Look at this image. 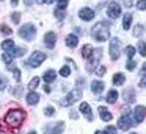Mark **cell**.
Returning <instances> with one entry per match:
<instances>
[{
	"label": "cell",
	"mask_w": 146,
	"mask_h": 134,
	"mask_svg": "<svg viewBox=\"0 0 146 134\" xmlns=\"http://www.w3.org/2000/svg\"><path fill=\"white\" fill-rule=\"evenodd\" d=\"M110 25H108V22H99V24H96L94 27H93L91 30V34L93 37H94L98 42H104V41L108 39V36H110Z\"/></svg>",
	"instance_id": "cell-1"
},
{
	"label": "cell",
	"mask_w": 146,
	"mask_h": 134,
	"mask_svg": "<svg viewBox=\"0 0 146 134\" xmlns=\"http://www.w3.org/2000/svg\"><path fill=\"white\" fill-rule=\"evenodd\" d=\"M24 118H25V112L22 109H11L8 111V114L5 115V122L10 125L11 128H19L22 125Z\"/></svg>",
	"instance_id": "cell-2"
},
{
	"label": "cell",
	"mask_w": 146,
	"mask_h": 134,
	"mask_svg": "<svg viewBox=\"0 0 146 134\" xmlns=\"http://www.w3.org/2000/svg\"><path fill=\"white\" fill-rule=\"evenodd\" d=\"M35 34H36V28L33 24H27L24 27H21V30H19V36L25 41H32L35 37Z\"/></svg>",
	"instance_id": "cell-3"
},
{
	"label": "cell",
	"mask_w": 146,
	"mask_h": 134,
	"mask_svg": "<svg viewBox=\"0 0 146 134\" xmlns=\"http://www.w3.org/2000/svg\"><path fill=\"white\" fill-rule=\"evenodd\" d=\"M44 61H46V55H44V53H42V52H35L32 56H30L29 61L25 62V65L35 69V67H39Z\"/></svg>",
	"instance_id": "cell-4"
},
{
	"label": "cell",
	"mask_w": 146,
	"mask_h": 134,
	"mask_svg": "<svg viewBox=\"0 0 146 134\" xmlns=\"http://www.w3.org/2000/svg\"><path fill=\"white\" fill-rule=\"evenodd\" d=\"M101 55H102V48H96L91 52V55L88 58V64H86V70L88 72H91L94 67H98V61L101 59Z\"/></svg>",
	"instance_id": "cell-5"
},
{
	"label": "cell",
	"mask_w": 146,
	"mask_h": 134,
	"mask_svg": "<svg viewBox=\"0 0 146 134\" xmlns=\"http://www.w3.org/2000/svg\"><path fill=\"white\" fill-rule=\"evenodd\" d=\"M80 98H82V92H80L79 89H76V90L69 92L66 97H64L63 101H61V106H71V105H74V103H76L77 100H80Z\"/></svg>",
	"instance_id": "cell-6"
},
{
	"label": "cell",
	"mask_w": 146,
	"mask_h": 134,
	"mask_svg": "<svg viewBox=\"0 0 146 134\" xmlns=\"http://www.w3.org/2000/svg\"><path fill=\"white\" fill-rule=\"evenodd\" d=\"M121 52H119V41L118 39H111L110 41V56L113 61H116L119 58Z\"/></svg>",
	"instance_id": "cell-7"
},
{
	"label": "cell",
	"mask_w": 146,
	"mask_h": 134,
	"mask_svg": "<svg viewBox=\"0 0 146 134\" xmlns=\"http://www.w3.org/2000/svg\"><path fill=\"white\" fill-rule=\"evenodd\" d=\"M126 111V114L123 115V117H119V120H118V126L121 128V129H129L130 126H132V120H130V117H127V114H129V109H124Z\"/></svg>",
	"instance_id": "cell-8"
},
{
	"label": "cell",
	"mask_w": 146,
	"mask_h": 134,
	"mask_svg": "<svg viewBox=\"0 0 146 134\" xmlns=\"http://www.w3.org/2000/svg\"><path fill=\"white\" fill-rule=\"evenodd\" d=\"M107 14H108V17L110 19H116L118 16L121 14V8H119V5H116V3H110L108 5V8H107Z\"/></svg>",
	"instance_id": "cell-9"
},
{
	"label": "cell",
	"mask_w": 146,
	"mask_h": 134,
	"mask_svg": "<svg viewBox=\"0 0 146 134\" xmlns=\"http://www.w3.org/2000/svg\"><path fill=\"white\" fill-rule=\"evenodd\" d=\"M145 117H146V108L145 106H137L135 111H133V118H135V122L141 123V122L145 120Z\"/></svg>",
	"instance_id": "cell-10"
},
{
	"label": "cell",
	"mask_w": 146,
	"mask_h": 134,
	"mask_svg": "<svg viewBox=\"0 0 146 134\" xmlns=\"http://www.w3.org/2000/svg\"><path fill=\"white\" fill-rule=\"evenodd\" d=\"M79 17L82 19V20H93V17H94V11L93 9H90V8H82L79 11Z\"/></svg>",
	"instance_id": "cell-11"
},
{
	"label": "cell",
	"mask_w": 146,
	"mask_h": 134,
	"mask_svg": "<svg viewBox=\"0 0 146 134\" xmlns=\"http://www.w3.org/2000/svg\"><path fill=\"white\" fill-rule=\"evenodd\" d=\"M55 41H57L55 33H52V31L46 33V36H44V44H46V47H49V48H54V47H55Z\"/></svg>",
	"instance_id": "cell-12"
},
{
	"label": "cell",
	"mask_w": 146,
	"mask_h": 134,
	"mask_svg": "<svg viewBox=\"0 0 146 134\" xmlns=\"http://www.w3.org/2000/svg\"><path fill=\"white\" fill-rule=\"evenodd\" d=\"M63 129H64V123L63 122H58V123H55L50 129L47 128V129H46V134H61Z\"/></svg>",
	"instance_id": "cell-13"
},
{
	"label": "cell",
	"mask_w": 146,
	"mask_h": 134,
	"mask_svg": "<svg viewBox=\"0 0 146 134\" xmlns=\"http://www.w3.org/2000/svg\"><path fill=\"white\" fill-rule=\"evenodd\" d=\"M99 115L104 122H110L111 120V114L108 112V109L105 106H99Z\"/></svg>",
	"instance_id": "cell-14"
},
{
	"label": "cell",
	"mask_w": 146,
	"mask_h": 134,
	"mask_svg": "<svg viewBox=\"0 0 146 134\" xmlns=\"http://www.w3.org/2000/svg\"><path fill=\"white\" fill-rule=\"evenodd\" d=\"M77 44H79V37H77L76 34H69V36L66 37V45L69 47V48L77 47Z\"/></svg>",
	"instance_id": "cell-15"
},
{
	"label": "cell",
	"mask_w": 146,
	"mask_h": 134,
	"mask_svg": "<svg viewBox=\"0 0 146 134\" xmlns=\"http://www.w3.org/2000/svg\"><path fill=\"white\" fill-rule=\"evenodd\" d=\"M91 90L94 93H101L102 90H104V83H102V81H99V80L93 81V83H91Z\"/></svg>",
	"instance_id": "cell-16"
},
{
	"label": "cell",
	"mask_w": 146,
	"mask_h": 134,
	"mask_svg": "<svg viewBox=\"0 0 146 134\" xmlns=\"http://www.w3.org/2000/svg\"><path fill=\"white\" fill-rule=\"evenodd\" d=\"M80 111H82L83 114L86 115V118H88V120H93L91 108H90V105H88V103H82V105H80Z\"/></svg>",
	"instance_id": "cell-17"
},
{
	"label": "cell",
	"mask_w": 146,
	"mask_h": 134,
	"mask_svg": "<svg viewBox=\"0 0 146 134\" xmlns=\"http://www.w3.org/2000/svg\"><path fill=\"white\" fill-rule=\"evenodd\" d=\"M44 81L46 83H52V81H55V78H57V73H55V70H46V73H44Z\"/></svg>",
	"instance_id": "cell-18"
},
{
	"label": "cell",
	"mask_w": 146,
	"mask_h": 134,
	"mask_svg": "<svg viewBox=\"0 0 146 134\" xmlns=\"http://www.w3.org/2000/svg\"><path fill=\"white\" fill-rule=\"evenodd\" d=\"M124 75L123 73H116V75H113V78H111V83L115 84V86H121V84H124Z\"/></svg>",
	"instance_id": "cell-19"
},
{
	"label": "cell",
	"mask_w": 146,
	"mask_h": 134,
	"mask_svg": "<svg viewBox=\"0 0 146 134\" xmlns=\"http://www.w3.org/2000/svg\"><path fill=\"white\" fill-rule=\"evenodd\" d=\"M38 101H39V95L36 92H30L29 95H27V103H29V105H36Z\"/></svg>",
	"instance_id": "cell-20"
},
{
	"label": "cell",
	"mask_w": 146,
	"mask_h": 134,
	"mask_svg": "<svg viewBox=\"0 0 146 134\" xmlns=\"http://www.w3.org/2000/svg\"><path fill=\"white\" fill-rule=\"evenodd\" d=\"M116 100H118V92L115 89H111L110 92H108V95H107V103L108 105H113Z\"/></svg>",
	"instance_id": "cell-21"
},
{
	"label": "cell",
	"mask_w": 146,
	"mask_h": 134,
	"mask_svg": "<svg viewBox=\"0 0 146 134\" xmlns=\"http://www.w3.org/2000/svg\"><path fill=\"white\" fill-rule=\"evenodd\" d=\"M123 98H124V101H132V100L135 98V92H133V89H127L126 92L123 93Z\"/></svg>",
	"instance_id": "cell-22"
},
{
	"label": "cell",
	"mask_w": 146,
	"mask_h": 134,
	"mask_svg": "<svg viewBox=\"0 0 146 134\" xmlns=\"http://www.w3.org/2000/svg\"><path fill=\"white\" fill-rule=\"evenodd\" d=\"M130 24H132V14H126L123 19V28L124 30H129Z\"/></svg>",
	"instance_id": "cell-23"
},
{
	"label": "cell",
	"mask_w": 146,
	"mask_h": 134,
	"mask_svg": "<svg viewBox=\"0 0 146 134\" xmlns=\"http://www.w3.org/2000/svg\"><path fill=\"white\" fill-rule=\"evenodd\" d=\"M2 48H3L5 52H8V50H13V48H14V42H13L11 39L3 41V42H2Z\"/></svg>",
	"instance_id": "cell-24"
},
{
	"label": "cell",
	"mask_w": 146,
	"mask_h": 134,
	"mask_svg": "<svg viewBox=\"0 0 146 134\" xmlns=\"http://www.w3.org/2000/svg\"><path fill=\"white\" fill-rule=\"evenodd\" d=\"M38 86H39V78L35 76V78H33V80L29 83V89H30V90H35Z\"/></svg>",
	"instance_id": "cell-25"
},
{
	"label": "cell",
	"mask_w": 146,
	"mask_h": 134,
	"mask_svg": "<svg viewBox=\"0 0 146 134\" xmlns=\"http://www.w3.org/2000/svg\"><path fill=\"white\" fill-rule=\"evenodd\" d=\"M91 52H93V48L90 45H85L82 48V56L83 58H90V55H91Z\"/></svg>",
	"instance_id": "cell-26"
},
{
	"label": "cell",
	"mask_w": 146,
	"mask_h": 134,
	"mask_svg": "<svg viewBox=\"0 0 146 134\" xmlns=\"http://www.w3.org/2000/svg\"><path fill=\"white\" fill-rule=\"evenodd\" d=\"M8 69L14 72V78H16V81H19V80H21V72H19V69H17L16 65H10Z\"/></svg>",
	"instance_id": "cell-27"
},
{
	"label": "cell",
	"mask_w": 146,
	"mask_h": 134,
	"mask_svg": "<svg viewBox=\"0 0 146 134\" xmlns=\"http://www.w3.org/2000/svg\"><path fill=\"white\" fill-rule=\"evenodd\" d=\"M126 55H127V58L129 59H132L133 58V55H135V48H133V47H126Z\"/></svg>",
	"instance_id": "cell-28"
},
{
	"label": "cell",
	"mask_w": 146,
	"mask_h": 134,
	"mask_svg": "<svg viewBox=\"0 0 146 134\" xmlns=\"http://www.w3.org/2000/svg\"><path fill=\"white\" fill-rule=\"evenodd\" d=\"M138 50H140V55L146 56V42H140L138 44Z\"/></svg>",
	"instance_id": "cell-29"
},
{
	"label": "cell",
	"mask_w": 146,
	"mask_h": 134,
	"mask_svg": "<svg viewBox=\"0 0 146 134\" xmlns=\"http://www.w3.org/2000/svg\"><path fill=\"white\" fill-rule=\"evenodd\" d=\"M13 58H14V56H13V53H5V55H3V61L5 62H7V64H10V62H13Z\"/></svg>",
	"instance_id": "cell-30"
},
{
	"label": "cell",
	"mask_w": 146,
	"mask_h": 134,
	"mask_svg": "<svg viewBox=\"0 0 146 134\" xmlns=\"http://www.w3.org/2000/svg\"><path fill=\"white\" fill-rule=\"evenodd\" d=\"M69 73H71V70H69V67H66V65H63V67L60 69V75H61V76H69Z\"/></svg>",
	"instance_id": "cell-31"
},
{
	"label": "cell",
	"mask_w": 146,
	"mask_h": 134,
	"mask_svg": "<svg viewBox=\"0 0 146 134\" xmlns=\"http://www.w3.org/2000/svg\"><path fill=\"white\" fill-rule=\"evenodd\" d=\"M102 134H116V128L115 126H107L104 131H102Z\"/></svg>",
	"instance_id": "cell-32"
},
{
	"label": "cell",
	"mask_w": 146,
	"mask_h": 134,
	"mask_svg": "<svg viewBox=\"0 0 146 134\" xmlns=\"http://www.w3.org/2000/svg\"><path fill=\"white\" fill-rule=\"evenodd\" d=\"M14 52H11L13 53V56H22L24 53H25V48H22V47H21V48H13Z\"/></svg>",
	"instance_id": "cell-33"
},
{
	"label": "cell",
	"mask_w": 146,
	"mask_h": 134,
	"mask_svg": "<svg viewBox=\"0 0 146 134\" xmlns=\"http://www.w3.org/2000/svg\"><path fill=\"white\" fill-rule=\"evenodd\" d=\"M57 6L58 9H64L68 6V0H57Z\"/></svg>",
	"instance_id": "cell-34"
},
{
	"label": "cell",
	"mask_w": 146,
	"mask_h": 134,
	"mask_svg": "<svg viewBox=\"0 0 146 134\" xmlns=\"http://www.w3.org/2000/svg\"><path fill=\"white\" fill-rule=\"evenodd\" d=\"M2 33H3V34H7V36H8V34H11V33H13V30H11V28L8 27V25H2Z\"/></svg>",
	"instance_id": "cell-35"
},
{
	"label": "cell",
	"mask_w": 146,
	"mask_h": 134,
	"mask_svg": "<svg viewBox=\"0 0 146 134\" xmlns=\"http://www.w3.org/2000/svg\"><path fill=\"white\" fill-rule=\"evenodd\" d=\"M99 69H96V75L98 76H102V75H105V67L104 65H98Z\"/></svg>",
	"instance_id": "cell-36"
},
{
	"label": "cell",
	"mask_w": 146,
	"mask_h": 134,
	"mask_svg": "<svg viewBox=\"0 0 146 134\" xmlns=\"http://www.w3.org/2000/svg\"><path fill=\"white\" fill-rule=\"evenodd\" d=\"M133 34H135V36H141V34H143V27H141V25H137Z\"/></svg>",
	"instance_id": "cell-37"
},
{
	"label": "cell",
	"mask_w": 146,
	"mask_h": 134,
	"mask_svg": "<svg viewBox=\"0 0 146 134\" xmlns=\"http://www.w3.org/2000/svg\"><path fill=\"white\" fill-rule=\"evenodd\" d=\"M11 20H13L14 24H19V20H21V14H19V12H14V14L11 16Z\"/></svg>",
	"instance_id": "cell-38"
},
{
	"label": "cell",
	"mask_w": 146,
	"mask_h": 134,
	"mask_svg": "<svg viewBox=\"0 0 146 134\" xmlns=\"http://www.w3.org/2000/svg\"><path fill=\"white\" fill-rule=\"evenodd\" d=\"M137 8L141 9V11H143V9H146V0H140V2L137 3Z\"/></svg>",
	"instance_id": "cell-39"
},
{
	"label": "cell",
	"mask_w": 146,
	"mask_h": 134,
	"mask_svg": "<svg viewBox=\"0 0 146 134\" xmlns=\"http://www.w3.org/2000/svg\"><path fill=\"white\" fill-rule=\"evenodd\" d=\"M55 16H57V19H63L64 16H66L64 14V9L63 11H61V9H57V11H55Z\"/></svg>",
	"instance_id": "cell-40"
},
{
	"label": "cell",
	"mask_w": 146,
	"mask_h": 134,
	"mask_svg": "<svg viewBox=\"0 0 146 134\" xmlns=\"http://www.w3.org/2000/svg\"><path fill=\"white\" fill-rule=\"evenodd\" d=\"M5 87H7V80L3 76H0V90H3Z\"/></svg>",
	"instance_id": "cell-41"
},
{
	"label": "cell",
	"mask_w": 146,
	"mask_h": 134,
	"mask_svg": "<svg viewBox=\"0 0 146 134\" xmlns=\"http://www.w3.org/2000/svg\"><path fill=\"white\" fill-rule=\"evenodd\" d=\"M127 70H133V69H135V62L132 61V59H129V62H127Z\"/></svg>",
	"instance_id": "cell-42"
},
{
	"label": "cell",
	"mask_w": 146,
	"mask_h": 134,
	"mask_svg": "<svg viewBox=\"0 0 146 134\" xmlns=\"http://www.w3.org/2000/svg\"><path fill=\"white\" fill-rule=\"evenodd\" d=\"M54 112H55L54 108H46V109H44V114H46V115H54Z\"/></svg>",
	"instance_id": "cell-43"
},
{
	"label": "cell",
	"mask_w": 146,
	"mask_h": 134,
	"mask_svg": "<svg viewBox=\"0 0 146 134\" xmlns=\"http://www.w3.org/2000/svg\"><path fill=\"white\" fill-rule=\"evenodd\" d=\"M21 90H22L21 87H16V89H11V92H13L16 97H21Z\"/></svg>",
	"instance_id": "cell-44"
},
{
	"label": "cell",
	"mask_w": 146,
	"mask_h": 134,
	"mask_svg": "<svg viewBox=\"0 0 146 134\" xmlns=\"http://www.w3.org/2000/svg\"><path fill=\"white\" fill-rule=\"evenodd\" d=\"M140 87H145V89H146V76L140 81Z\"/></svg>",
	"instance_id": "cell-45"
},
{
	"label": "cell",
	"mask_w": 146,
	"mask_h": 134,
	"mask_svg": "<svg viewBox=\"0 0 146 134\" xmlns=\"http://www.w3.org/2000/svg\"><path fill=\"white\" fill-rule=\"evenodd\" d=\"M50 2H54V0H38L39 5H44V3H50Z\"/></svg>",
	"instance_id": "cell-46"
},
{
	"label": "cell",
	"mask_w": 146,
	"mask_h": 134,
	"mask_svg": "<svg viewBox=\"0 0 146 134\" xmlns=\"http://www.w3.org/2000/svg\"><path fill=\"white\" fill-rule=\"evenodd\" d=\"M141 75H145V76H146V62L143 64V67H141Z\"/></svg>",
	"instance_id": "cell-47"
},
{
	"label": "cell",
	"mask_w": 146,
	"mask_h": 134,
	"mask_svg": "<svg viewBox=\"0 0 146 134\" xmlns=\"http://www.w3.org/2000/svg\"><path fill=\"white\" fill-rule=\"evenodd\" d=\"M71 117H72V118H77V112H76V111H71Z\"/></svg>",
	"instance_id": "cell-48"
},
{
	"label": "cell",
	"mask_w": 146,
	"mask_h": 134,
	"mask_svg": "<svg viewBox=\"0 0 146 134\" xmlns=\"http://www.w3.org/2000/svg\"><path fill=\"white\" fill-rule=\"evenodd\" d=\"M44 90H46V92H50V87H49V84H47V86H44Z\"/></svg>",
	"instance_id": "cell-49"
},
{
	"label": "cell",
	"mask_w": 146,
	"mask_h": 134,
	"mask_svg": "<svg viewBox=\"0 0 146 134\" xmlns=\"http://www.w3.org/2000/svg\"><path fill=\"white\" fill-rule=\"evenodd\" d=\"M11 5H13V6H17V0H11Z\"/></svg>",
	"instance_id": "cell-50"
},
{
	"label": "cell",
	"mask_w": 146,
	"mask_h": 134,
	"mask_svg": "<svg viewBox=\"0 0 146 134\" xmlns=\"http://www.w3.org/2000/svg\"><path fill=\"white\" fill-rule=\"evenodd\" d=\"M29 134H36V133H35V131H32V133H29Z\"/></svg>",
	"instance_id": "cell-51"
},
{
	"label": "cell",
	"mask_w": 146,
	"mask_h": 134,
	"mask_svg": "<svg viewBox=\"0 0 146 134\" xmlns=\"http://www.w3.org/2000/svg\"><path fill=\"white\" fill-rule=\"evenodd\" d=\"M132 134H137V133H132Z\"/></svg>",
	"instance_id": "cell-52"
},
{
	"label": "cell",
	"mask_w": 146,
	"mask_h": 134,
	"mask_svg": "<svg viewBox=\"0 0 146 134\" xmlns=\"http://www.w3.org/2000/svg\"><path fill=\"white\" fill-rule=\"evenodd\" d=\"M25 2H29V0H25Z\"/></svg>",
	"instance_id": "cell-53"
},
{
	"label": "cell",
	"mask_w": 146,
	"mask_h": 134,
	"mask_svg": "<svg viewBox=\"0 0 146 134\" xmlns=\"http://www.w3.org/2000/svg\"><path fill=\"white\" fill-rule=\"evenodd\" d=\"M0 2H2V0H0Z\"/></svg>",
	"instance_id": "cell-54"
}]
</instances>
